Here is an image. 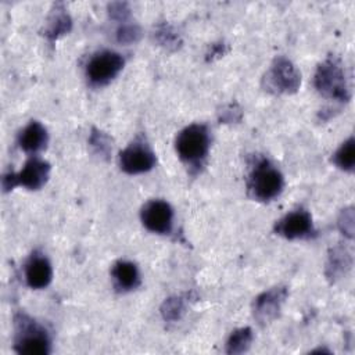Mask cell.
I'll return each instance as SVG.
<instances>
[{
  "mask_svg": "<svg viewBox=\"0 0 355 355\" xmlns=\"http://www.w3.org/2000/svg\"><path fill=\"white\" fill-rule=\"evenodd\" d=\"M15 351L25 355H46L50 352V338L47 331L35 320L21 315L15 319Z\"/></svg>",
  "mask_w": 355,
  "mask_h": 355,
  "instance_id": "1",
  "label": "cell"
},
{
  "mask_svg": "<svg viewBox=\"0 0 355 355\" xmlns=\"http://www.w3.org/2000/svg\"><path fill=\"white\" fill-rule=\"evenodd\" d=\"M50 165L40 158H31L19 173H8L3 178L4 190H10L17 184H21L31 190L40 189L49 179Z\"/></svg>",
  "mask_w": 355,
  "mask_h": 355,
  "instance_id": "6",
  "label": "cell"
},
{
  "mask_svg": "<svg viewBox=\"0 0 355 355\" xmlns=\"http://www.w3.org/2000/svg\"><path fill=\"white\" fill-rule=\"evenodd\" d=\"M316 89L326 97L340 101L349 100V90L341 64L334 58H327L319 65L315 75Z\"/></svg>",
  "mask_w": 355,
  "mask_h": 355,
  "instance_id": "4",
  "label": "cell"
},
{
  "mask_svg": "<svg viewBox=\"0 0 355 355\" xmlns=\"http://www.w3.org/2000/svg\"><path fill=\"white\" fill-rule=\"evenodd\" d=\"M283 189L282 173L269 164V161H259L251 171L248 178V191L259 201H269L280 194Z\"/></svg>",
  "mask_w": 355,
  "mask_h": 355,
  "instance_id": "3",
  "label": "cell"
},
{
  "mask_svg": "<svg viewBox=\"0 0 355 355\" xmlns=\"http://www.w3.org/2000/svg\"><path fill=\"white\" fill-rule=\"evenodd\" d=\"M252 341V333L251 329L243 327L234 330L226 344V352L227 354H241L248 349L250 344Z\"/></svg>",
  "mask_w": 355,
  "mask_h": 355,
  "instance_id": "16",
  "label": "cell"
},
{
  "mask_svg": "<svg viewBox=\"0 0 355 355\" xmlns=\"http://www.w3.org/2000/svg\"><path fill=\"white\" fill-rule=\"evenodd\" d=\"M46 143L47 130L40 122L36 121L26 125L18 136V144L26 153H37L46 147Z\"/></svg>",
  "mask_w": 355,
  "mask_h": 355,
  "instance_id": "13",
  "label": "cell"
},
{
  "mask_svg": "<svg viewBox=\"0 0 355 355\" xmlns=\"http://www.w3.org/2000/svg\"><path fill=\"white\" fill-rule=\"evenodd\" d=\"M182 312H183V304L180 298H169L168 301H165L162 308V313L165 319H169V320L178 319Z\"/></svg>",
  "mask_w": 355,
  "mask_h": 355,
  "instance_id": "18",
  "label": "cell"
},
{
  "mask_svg": "<svg viewBox=\"0 0 355 355\" xmlns=\"http://www.w3.org/2000/svg\"><path fill=\"white\" fill-rule=\"evenodd\" d=\"M270 87L282 93L295 92L301 83V78L295 67L286 58H277L266 75Z\"/></svg>",
  "mask_w": 355,
  "mask_h": 355,
  "instance_id": "9",
  "label": "cell"
},
{
  "mask_svg": "<svg viewBox=\"0 0 355 355\" xmlns=\"http://www.w3.org/2000/svg\"><path fill=\"white\" fill-rule=\"evenodd\" d=\"M209 133L205 125L193 123L184 128L176 137V151L187 164L197 165L208 154Z\"/></svg>",
  "mask_w": 355,
  "mask_h": 355,
  "instance_id": "2",
  "label": "cell"
},
{
  "mask_svg": "<svg viewBox=\"0 0 355 355\" xmlns=\"http://www.w3.org/2000/svg\"><path fill=\"white\" fill-rule=\"evenodd\" d=\"M139 36H140V31L137 26H133V25H125L118 31V40L121 43L136 42Z\"/></svg>",
  "mask_w": 355,
  "mask_h": 355,
  "instance_id": "19",
  "label": "cell"
},
{
  "mask_svg": "<svg viewBox=\"0 0 355 355\" xmlns=\"http://www.w3.org/2000/svg\"><path fill=\"white\" fill-rule=\"evenodd\" d=\"M141 222L153 233L166 234L172 230L173 211L166 201L153 200L141 208Z\"/></svg>",
  "mask_w": 355,
  "mask_h": 355,
  "instance_id": "8",
  "label": "cell"
},
{
  "mask_svg": "<svg viewBox=\"0 0 355 355\" xmlns=\"http://www.w3.org/2000/svg\"><path fill=\"white\" fill-rule=\"evenodd\" d=\"M287 291L284 287H275L269 291L262 293L254 302V316L259 323H268L273 320L280 311Z\"/></svg>",
  "mask_w": 355,
  "mask_h": 355,
  "instance_id": "11",
  "label": "cell"
},
{
  "mask_svg": "<svg viewBox=\"0 0 355 355\" xmlns=\"http://www.w3.org/2000/svg\"><path fill=\"white\" fill-rule=\"evenodd\" d=\"M64 10H55V12L53 14V18H51V22H50V26L47 29V36L50 39H55L58 37L60 35L65 33L69 31L71 28V19L68 17V14L62 12Z\"/></svg>",
  "mask_w": 355,
  "mask_h": 355,
  "instance_id": "17",
  "label": "cell"
},
{
  "mask_svg": "<svg viewBox=\"0 0 355 355\" xmlns=\"http://www.w3.org/2000/svg\"><path fill=\"white\" fill-rule=\"evenodd\" d=\"M119 165L126 173H143L153 169L155 165V155L144 141L136 140L121 151Z\"/></svg>",
  "mask_w": 355,
  "mask_h": 355,
  "instance_id": "7",
  "label": "cell"
},
{
  "mask_svg": "<svg viewBox=\"0 0 355 355\" xmlns=\"http://www.w3.org/2000/svg\"><path fill=\"white\" fill-rule=\"evenodd\" d=\"M111 275L114 277L116 287L123 291L132 290L137 287L140 283V275H139L137 266L129 261H118L112 266Z\"/></svg>",
  "mask_w": 355,
  "mask_h": 355,
  "instance_id": "14",
  "label": "cell"
},
{
  "mask_svg": "<svg viewBox=\"0 0 355 355\" xmlns=\"http://www.w3.org/2000/svg\"><path fill=\"white\" fill-rule=\"evenodd\" d=\"M90 143H92V146L97 147V151H100V154H108L110 144H107V139L104 137V135L101 132L93 130Z\"/></svg>",
  "mask_w": 355,
  "mask_h": 355,
  "instance_id": "20",
  "label": "cell"
},
{
  "mask_svg": "<svg viewBox=\"0 0 355 355\" xmlns=\"http://www.w3.org/2000/svg\"><path fill=\"white\" fill-rule=\"evenodd\" d=\"M123 68V58L121 54L110 50L94 54L86 67V76L94 86L107 85Z\"/></svg>",
  "mask_w": 355,
  "mask_h": 355,
  "instance_id": "5",
  "label": "cell"
},
{
  "mask_svg": "<svg viewBox=\"0 0 355 355\" xmlns=\"http://www.w3.org/2000/svg\"><path fill=\"white\" fill-rule=\"evenodd\" d=\"M333 161L343 171L351 172L354 169V165H355V140H354V137H349L340 146V148L336 151V154L333 157Z\"/></svg>",
  "mask_w": 355,
  "mask_h": 355,
  "instance_id": "15",
  "label": "cell"
},
{
  "mask_svg": "<svg viewBox=\"0 0 355 355\" xmlns=\"http://www.w3.org/2000/svg\"><path fill=\"white\" fill-rule=\"evenodd\" d=\"M277 234L294 240L308 237L313 232L312 218L304 209H297L283 216L275 226Z\"/></svg>",
  "mask_w": 355,
  "mask_h": 355,
  "instance_id": "10",
  "label": "cell"
},
{
  "mask_svg": "<svg viewBox=\"0 0 355 355\" xmlns=\"http://www.w3.org/2000/svg\"><path fill=\"white\" fill-rule=\"evenodd\" d=\"M53 276L49 259L42 254H33L25 265V280L32 288H44Z\"/></svg>",
  "mask_w": 355,
  "mask_h": 355,
  "instance_id": "12",
  "label": "cell"
}]
</instances>
